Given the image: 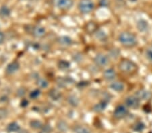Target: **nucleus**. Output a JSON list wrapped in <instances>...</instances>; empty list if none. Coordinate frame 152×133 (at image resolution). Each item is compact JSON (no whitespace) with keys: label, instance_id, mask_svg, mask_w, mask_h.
I'll return each mask as SVG.
<instances>
[{"label":"nucleus","instance_id":"23","mask_svg":"<svg viewBox=\"0 0 152 133\" xmlns=\"http://www.w3.org/2000/svg\"><path fill=\"white\" fill-rule=\"evenodd\" d=\"M57 127H58V129L60 130V132H66L68 129V126L67 124V123L63 120L59 121L58 123L57 124Z\"/></svg>","mask_w":152,"mask_h":133},{"label":"nucleus","instance_id":"33","mask_svg":"<svg viewBox=\"0 0 152 133\" xmlns=\"http://www.w3.org/2000/svg\"><path fill=\"white\" fill-rule=\"evenodd\" d=\"M43 130L44 131H46V132H50L51 130V127H50V125L49 124H46L43 127Z\"/></svg>","mask_w":152,"mask_h":133},{"label":"nucleus","instance_id":"35","mask_svg":"<svg viewBox=\"0 0 152 133\" xmlns=\"http://www.w3.org/2000/svg\"><path fill=\"white\" fill-rule=\"evenodd\" d=\"M5 35L4 34V32H0V45L3 44L4 40H5Z\"/></svg>","mask_w":152,"mask_h":133},{"label":"nucleus","instance_id":"22","mask_svg":"<svg viewBox=\"0 0 152 133\" xmlns=\"http://www.w3.org/2000/svg\"><path fill=\"white\" fill-rule=\"evenodd\" d=\"M75 133H91L89 128L85 126H77L74 129Z\"/></svg>","mask_w":152,"mask_h":133},{"label":"nucleus","instance_id":"13","mask_svg":"<svg viewBox=\"0 0 152 133\" xmlns=\"http://www.w3.org/2000/svg\"><path fill=\"white\" fill-rule=\"evenodd\" d=\"M45 29L43 26H35L33 28V35L36 38H42L45 35Z\"/></svg>","mask_w":152,"mask_h":133},{"label":"nucleus","instance_id":"18","mask_svg":"<svg viewBox=\"0 0 152 133\" xmlns=\"http://www.w3.org/2000/svg\"><path fill=\"white\" fill-rule=\"evenodd\" d=\"M11 14V11L8 6H2L0 7V17L3 18H8Z\"/></svg>","mask_w":152,"mask_h":133},{"label":"nucleus","instance_id":"15","mask_svg":"<svg viewBox=\"0 0 152 133\" xmlns=\"http://www.w3.org/2000/svg\"><path fill=\"white\" fill-rule=\"evenodd\" d=\"M58 41L59 44L62 46H64V47H69V46L72 45L73 43V40H72V38L66 36H60V38H58Z\"/></svg>","mask_w":152,"mask_h":133},{"label":"nucleus","instance_id":"7","mask_svg":"<svg viewBox=\"0 0 152 133\" xmlns=\"http://www.w3.org/2000/svg\"><path fill=\"white\" fill-rule=\"evenodd\" d=\"M134 95L141 101H148L151 98L152 93L148 89H140L136 91Z\"/></svg>","mask_w":152,"mask_h":133},{"label":"nucleus","instance_id":"21","mask_svg":"<svg viewBox=\"0 0 152 133\" xmlns=\"http://www.w3.org/2000/svg\"><path fill=\"white\" fill-rule=\"evenodd\" d=\"M68 101L70 106H73V107H77L79 104V99L78 97L74 95H71L68 98Z\"/></svg>","mask_w":152,"mask_h":133},{"label":"nucleus","instance_id":"30","mask_svg":"<svg viewBox=\"0 0 152 133\" xmlns=\"http://www.w3.org/2000/svg\"><path fill=\"white\" fill-rule=\"evenodd\" d=\"M8 115V111L7 109L0 108V119H4Z\"/></svg>","mask_w":152,"mask_h":133},{"label":"nucleus","instance_id":"26","mask_svg":"<svg viewBox=\"0 0 152 133\" xmlns=\"http://www.w3.org/2000/svg\"><path fill=\"white\" fill-rule=\"evenodd\" d=\"M30 126L32 129H41V128H43V127L42 122H41V121L37 120L31 121Z\"/></svg>","mask_w":152,"mask_h":133},{"label":"nucleus","instance_id":"3","mask_svg":"<svg viewBox=\"0 0 152 133\" xmlns=\"http://www.w3.org/2000/svg\"><path fill=\"white\" fill-rule=\"evenodd\" d=\"M94 9V3L92 0H80L78 4V9L83 14H89Z\"/></svg>","mask_w":152,"mask_h":133},{"label":"nucleus","instance_id":"14","mask_svg":"<svg viewBox=\"0 0 152 133\" xmlns=\"http://www.w3.org/2000/svg\"><path fill=\"white\" fill-rule=\"evenodd\" d=\"M107 104H108V102L104 100H102L101 101H99V103H97L95 104L94 108H93V110H94V112H97V113H100L104 111L106 107L107 106Z\"/></svg>","mask_w":152,"mask_h":133},{"label":"nucleus","instance_id":"9","mask_svg":"<svg viewBox=\"0 0 152 133\" xmlns=\"http://www.w3.org/2000/svg\"><path fill=\"white\" fill-rule=\"evenodd\" d=\"M19 69H20L19 63L17 61H13L7 65L6 69V72L7 74L12 75L16 73L18 71Z\"/></svg>","mask_w":152,"mask_h":133},{"label":"nucleus","instance_id":"5","mask_svg":"<svg viewBox=\"0 0 152 133\" xmlns=\"http://www.w3.org/2000/svg\"><path fill=\"white\" fill-rule=\"evenodd\" d=\"M94 63L97 67H106L110 63V57L103 53H99L95 57Z\"/></svg>","mask_w":152,"mask_h":133},{"label":"nucleus","instance_id":"37","mask_svg":"<svg viewBox=\"0 0 152 133\" xmlns=\"http://www.w3.org/2000/svg\"><path fill=\"white\" fill-rule=\"evenodd\" d=\"M16 133H29L27 130L25 129H23V130H20L18 132H16Z\"/></svg>","mask_w":152,"mask_h":133},{"label":"nucleus","instance_id":"17","mask_svg":"<svg viewBox=\"0 0 152 133\" xmlns=\"http://www.w3.org/2000/svg\"><path fill=\"white\" fill-rule=\"evenodd\" d=\"M6 130L8 132H16L20 130V125L17 122H13L10 123L8 125Z\"/></svg>","mask_w":152,"mask_h":133},{"label":"nucleus","instance_id":"20","mask_svg":"<svg viewBox=\"0 0 152 133\" xmlns=\"http://www.w3.org/2000/svg\"><path fill=\"white\" fill-rule=\"evenodd\" d=\"M95 38H97V40L100 41H102V42H105L107 39V36L104 31L101 30H97L95 32Z\"/></svg>","mask_w":152,"mask_h":133},{"label":"nucleus","instance_id":"4","mask_svg":"<svg viewBox=\"0 0 152 133\" xmlns=\"http://www.w3.org/2000/svg\"><path fill=\"white\" fill-rule=\"evenodd\" d=\"M141 100L135 95L127 96L124 100V105L127 108L131 109H137L139 108Z\"/></svg>","mask_w":152,"mask_h":133},{"label":"nucleus","instance_id":"36","mask_svg":"<svg viewBox=\"0 0 152 133\" xmlns=\"http://www.w3.org/2000/svg\"><path fill=\"white\" fill-rule=\"evenodd\" d=\"M4 100V101H6L8 100V98H7L6 96H2V97H0V102H3Z\"/></svg>","mask_w":152,"mask_h":133},{"label":"nucleus","instance_id":"10","mask_svg":"<svg viewBox=\"0 0 152 133\" xmlns=\"http://www.w3.org/2000/svg\"><path fill=\"white\" fill-rule=\"evenodd\" d=\"M103 75H104V77L105 80L108 81H114L117 76L116 71L112 68H109L105 70Z\"/></svg>","mask_w":152,"mask_h":133},{"label":"nucleus","instance_id":"1","mask_svg":"<svg viewBox=\"0 0 152 133\" xmlns=\"http://www.w3.org/2000/svg\"><path fill=\"white\" fill-rule=\"evenodd\" d=\"M118 41L124 47H133L138 43L137 38L133 33L129 32H122L118 36Z\"/></svg>","mask_w":152,"mask_h":133},{"label":"nucleus","instance_id":"24","mask_svg":"<svg viewBox=\"0 0 152 133\" xmlns=\"http://www.w3.org/2000/svg\"><path fill=\"white\" fill-rule=\"evenodd\" d=\"M58 67L61 70H67L68 69L70 68V63L67 60H61L58 62Z\"/></svg>","mask_w":152,"mask_h":133},{"label":"nucleus","instance_id":"16","mask_svg":"<svg viewBox=\"0 0 152 133\" xmlns=\"http://www.w3.org/2000/svg\"><path fill=\"white\" fill-rule=\"evenodd\" d=\"M58 84L60 87H65L68 84H72L74 82V79L71 77H66V78H59L58 80Z\"/></svg>","mask_w":152,"mask_h":133},{"label":"nucleus","instance_id":"32","mask_svg":"<svg viewBox=\"0 0 152 133\" xmlns=\"http://www.w3.org/2000/svg\"><path fill=\"white\" fill-rule=\"evenodd\" d=\"M74 59L76 62H80L83 60V56L80 54H76L75 56H74Z\"/></svg>","mask_w":152,"mask_h":133},{"label":"nucleus","instance_id":"2","mask_svg":"<svg viewBox=\"0 0 152 133\" xmlns=\"http://www.w3.org/2000/svg\"><path fill=\"white\" fill-rule=\"evenodd\" d=\"M118 68L122 73L126 74H131L136 71L137 66L133 61L128 59L121 60L118 65Z\"/></svg>","mask_w":152,"mask_h":133},{"label":"nucleus","instance_id":"19","mask_svg":"<svg viewBox=\"0 0 152 133\" xmlns=\"http://www.w3.org/2000/svg\"><path fill=\"white\" fill-rule=\"evenodd\" d=\"M49 96L53 100H58L62 97V93L60 92L58 89H52L49 91Z\"/></svg>","mask_w":152,"mask_h":133},{"label":"nucleus","instance_id":"38","mask_svg":"<svg viewBox=\"0 0 152 133\" xmlns=\"http://www.w3.org/2000/svg\"><path fill=\"white\" fill-rule=\"evenodd\" d=\"M39 133H50V132H46V131H44V130H42V131L40 132H39Z\"/></svg>","mask_w":152,"mask_h":133},{"label":"nucleus","instance_id":"8","mask_svg":"<svg viewBox=\"0 0 152 133\" xmlns=\"http://www.w3.org/2000/svg\"><path fill=\"white\" fill-rule=\"evenodd\" d=\"M56 5L59 9L62 10H68L72 8L74 5L73 0H56Z\"/></svg>","mask_w":152,"mask_h":133},{"label":"nucleus","instance_id":"27","mask_svg":"<svg viewBox=\"0 0 152 133\" xmlns=\"http://www.w3.org/2000/svg\"><path fill=\"white\" fill-rule=\"evenodd\" d=\"M120 54H121V52H120V50L118 49V48H113L110 50L109 57H111L112 59H116L119 57Z\"/></svg>","mask_w":152,"mask_h":133},{"label":"nucleus","instance_id":"28","mask_svg":"<svg viewBox=\"0 0 152 133\" xmlns=\"http://www.w3.org/2000/svg\"><path fill=\"white\" fill-rule=\"evenodd\" d=\"M145 124L143 122H137L136 124L133 126V129L134 132H140L143 131L145 129Z\"/></svg>","mask_w":152,"mask_h":133},{"label":"nucleus","instance_id":"11","mask_svg":"<svg viewBox=\"0 0 152 133\" xmlns=\"http://www.w3.org/2000/svg\"><path fill=\"white\" fill-rule=\"evenodd\" d=\"M110 88L116 92H122L125 89L124 84L121 81H114L110 84Z\"/></svg>","mask_w":152,"mask_h":133},{"label":"nucleus","instance_id":"31","mask_svg":"<svg viewBox=\"0 0 152 133\" xmlns=\"http://www.w3.org/2000/svg\"><path fill=\"white\" fill-rule=\"evenodd\" d=\"M145 56L149 61L152 63V48H148L145 50Z\"/></svg>","mask_w":152,"mask_h":133},{"label":"nucleus","instance_id":"29","mask_svg":"<svg viewBox=\"0 0 152 133\" xmlns=\"http://www.w3.org/2000/svg\"><path fill=\"white\" fill-rule=\"evenodd\" d=\"M41 94V91L39 90V89H35V90L32 91L31 93H30V98L31 99H37L38 98V97L40 96Z\"/></svg>","mask_w":152,"mask_h":133},{"label":"nucleus","instance_id":"6","mask_svg":"<svg viewBox=\"0 0 152 133\" xmlns=\"http://www.w3.org/2000/svg\"><path fill=\"white\" fill-rule=\"evenodd\" d=\"M129 114L128 108L125 105H118L114 111V116L117 119H122L126 117Z\"/></svg>","mask_w":152,"mask_h":133},{"label":"nucleus","instance_id":"25","mask_svg":"<svg viewBox=\"0 0 152 133\" xmlns=\"http://www.w3.org/2000/svg\"><path fill=\"white\" fill-rule=\"evenodd\" d=\"M37 85L39 88L45 89L47 88L49 86L48 81L45 79L43 78H39L37 81Z\"/></svg>","mask_w":152,"mask_h":133},{"label":"nucleus","instance_id":"12","mask_svg":"<svg viewBox=\"0 0 152 133\" xmlns=\"http://www.w3.org/2000/svg\"><path fill=\"white\" fill-rule=\"evenodd\" d=\"M137 28L139 32H146L149 29V24L146 20H143V19H141V20L137 21Z\"/></svg>","mask_w":152,"mask_h":133},{"label":"nucleus","instance_id":"34","mask_svg":"<svg viewBox=\"0 0 152 133\" xmlns=\"http://www.w3.org/2000/svg\"><path fill=\"white\" fill-rule=\"evenodd\" d=\"M28 105V101L27 100H25V99H23V100L21 101V103H20V106L22 107H26Z\"/></svg>","mask_w":152,"mask_h":133},{"label":"nucleus","instance_id":"39","mask_svg":"<svg viewBox=\"0 0 152 133\" xmlns=\"http://www.w3.org/2000/svg\"><path fill=\"white\" fill-rule=\"evenodd\" d=\"M130 1H137V0H130Z\"/></svg>","mask_w":152,"mask_h":133}]
</instances>
